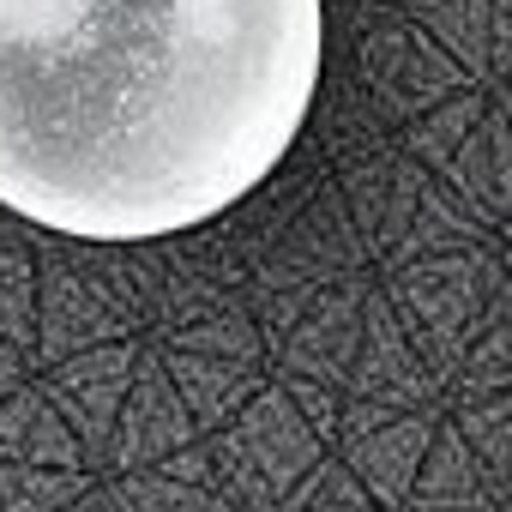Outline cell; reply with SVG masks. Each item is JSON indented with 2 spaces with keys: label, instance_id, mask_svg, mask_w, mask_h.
Masks as SVG:
<instances>
[{
  "label": "cell",
  "instance_id": "obj_1",
  "mask_svg": "<svg viewBox=\"0 0 512 512\" xmlns=\"http://www.w3.org/2000/svg\"><path fill=\"white\" fill-rule=\"evenodd\" d=\"M320 0H0V205L79 241L223 217L296 145Z\"/></svg>",
  "mask_w": 512,
  "mask_h": 512
}]
</instances>
